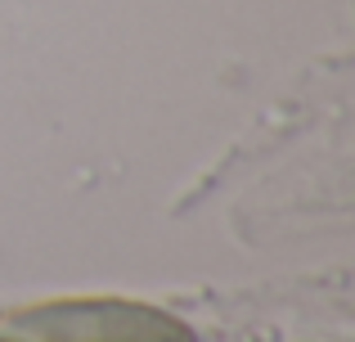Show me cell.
<instances>
[{
	"label": "cell",
	"mask_w": 355,
	"mask_h": 342,
	"mask_svg": "<svg viewBox=\"0 0 355 342\" xmlns=\"http://www.w3.org/2000/svg\"><path fill=\"white\" fill-rule=\"evenodd\" d=\"M0 342H18V338H14V334H0Z\"/></svg>",
	"instance_id": "cell-2"
},
{
	"label": "cell",
	"mask_w": 355,
	"mask_h": 342,
	"mask_svg": "<svg viewBox=\"0 0 355 342\" xmlns=\"http://www.w3.org/2000/svg\"><path fill=\"white\" fill-rule=\"evenodd\" d=\"M18 342H198L180 316L135 298H50L9 316Z\"/></svg>",
	"instance_id": "cell-1"
}]
</instances>
